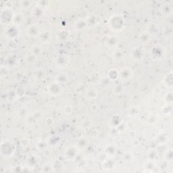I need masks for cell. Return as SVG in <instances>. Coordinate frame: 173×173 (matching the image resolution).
I'll list each match as a JSON object with an SVG mask.
<instances>
[{
    "instance_id": "1",
    "label": "cell",
    "mask_w": 173,
    "mask_h": 173,
    "mask_svg": "<svg viewBox=\"0 0 173 173\" xmlns=\"http://www.w3.org/2000/svg\"><path fill=\"white\" fill-rule=\"evenodd\" d=\"M26 33H28L30 37H36L39 35V28L37 26L32 25L30 26H28V30H26Z\"/></svg>"
},
{
    "instance_id": "2",
    "label": "cell",
    "mask_w": 173,
    "mask_h": 173,
    "mask_svg": "<svg viewBox=\"0 0 173 173\" xmlns=\"http://www.w3.org/2000/svg\"><path fill=\"white\" fill-rule=\"evenodd\" d=\"M132 75L131 70L129 69H125L122 70L120 73H119V77L123 80H127L131 78Z\"/></svg>"
},
{
    "instance_id": "3",
    "label": "cell",
    "mask_w": 173,
    "mask_h": 173,
    "mask_svg": "<svg viewBox=\"0 0 173 173\" xmlns=\"http://www.w3.org/2000/svg\"><path fill=\"white\" fill-rule=\"evenodd\" d=\"M157 48H158V53H159V52H160V51H159V50H160V48H159V47H157ZM160 57H162V55H161V54H158V56H157V59H158V58H159V57H160Z\"/></svg>"
}]
</instances>
